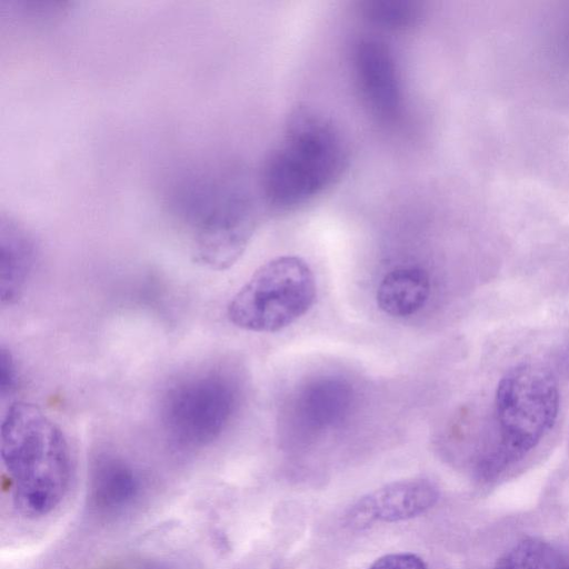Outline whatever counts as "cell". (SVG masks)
Returning a JSON list of instances; mask_svg holds the SVG:
<instances>
[{
  "mask_svg": "<svg viewBox=\"0 0 569 569\" xmlns=\"http://www.w3.org/2000/svg\"><path fill=\"white\" fill-rule=\"evenodd\" d=\"M361 12L380 28L403 30L418 22L421 4L412 0H369L361 3Z\"/></svg>",
  "mask_w": 569,
  "mask_h": 569,
  "instance_id": "5bb4252c",
  "label": "cell"
},
{
  "mask_svg": "<svg viewBox=\"0 0 569 569\" xmlns=\"http://www.w3.org/2000/svg\"><path fill=\"white\" fill-rule=\"evenodd\" d=\"M239 405V390L226 372L208 368L171 381L160 398V423L182 449L207 447L221 437Z\"/></svg>",
  "mask_w": 569,
  "mask_h": 569,
  "instance_id": "5b68a950",
  "label": "cell"
},
{
  "mask_svg": "<svg viewBox=\"0 0 569 569\" xmlns=\"http://www.w3.org/2000/svg\"><path fill=\"white\" fill-rule=\"evenodd\" d=\"M495 569H569V560L549 542L526 538L506 551Z\"/></svg>",
  "mask_w": 569,
  "mask_h": 569,
  "instance_id": "4fadbf2b",
  "label": "cell"
},
{
  "mask_svg": "<svg viewBox=\"0 0 569 569\" xmlns=\"http://www.w3.org/2000/svg\"><path fill=\"white\" fill-rule=\"evenodd\" d=\"M367 569H428V567L416 553L392 552L376 559Z\"/></svg>",
  "mask_w": 569,
  "mask_h": 569,
  "instance_id": "9a60e30c",
  "label": "cell"
},
{
  "mask_svg": "<svg viewBox=\"0 0 569 569\" xmlns=\"http://www.w3.org/2000/svg\"><path fill=\"white\" fill-rule=\"evenodd\" d=\"M179 198L196 259L218 270L232 266L246 250L258 222L250 190L237 176L218 173L191 181Z\"/></svg>",
  "mask_w": 569,
  "mask_h": 569,
  "instance_id": "277c9868",
  "label": "cell"
},
{
  "mask_svg": "<svg viewBox=\"0 0 569 569\" xmlns=\"http://www.w3.org/2000/svg\"><path fill=\"white\" fill-rule=\"evenodd\" d=\"M4 489L23 518L50 515L64 499L72 477L68 441L54 421L33 403L17 401L1 425Z\"/></svg>",
  "mask_w": 569,
  "mask_h": 569,
  "instance_id": "6da1fadb",
  "label": "cell"
},
{
  "mask_svg": "<svg viewBox=\"0 0 569 569\" xmlns=\"http://www.w3.org/2000/svg\"><path fill=\"white\" fill-rule=\"evenodd\" d=\"M346 166V146L338 129L315 110L298 107L263 163L261 193L274 209L291 210L336 183Z\"/></svg>",
  "mask_w": 569,
  "mask_h": 569,
  "instance_id": "7a4b0ae2",
  "label": "cell"
},
{
  "mask_svg": "<svg viewBox=\"0 0 569 569\" xmlns=\"http://www.w3.org/2000/svg\"><path fill=\"white\" fill-rule=\"evenodd\" d=\"M17 383V370L11 355L2 349L0 357V387L1 395H10Z\"/></svg>",
  "mask_w": 569,
  "mask_h": 569,
  "instance_id": "2e32d148",
  "label": "cell"
},
{
  "mask_svg": "<svg viewBox=\"0 0 569 569\" xmlns=\"http://www.w3.org/2000/svg\"><path fill=\"white\" fill-rule=\"evenodd\" d=\"M430 295L428 273L418 267H400L388 272L377 289V305L387 315L405 318L418 312Z\"/></svg>",
  "mask_w": 569,
  "mask_h": 569,
  "instance_id": "7c38bea8",
  "label": "cell"
},
{
  "mask_svg": "<svg viewBox=\"0 0 569 569\" xmlns=\"http://www.w3.org/2000/svg\"><path fill=\"white\" fill-rule=\"evenodd\" d=\"M309 264L296 256L274 258L259 267L232 297L227 313L236 327L276 332L301 318L316 300Z\"/></svg>",
  "mask_w": 569,
  "mask_h": 569,
  "instance_id": "8992f818",
  "label": "cell"
},
{
  "mask_svg": "<svg viewBox=\"0 0 569 569\" xmlns=\"http://www.w3.org/2000/svg\"><path fill=\"white\" fill-rule=\"evenodd\" d=\"M142 480L138 470L120 455L99 452L90 465L87 501L92 513L116 518L139 500Z\"/></svg>",
  "mask_w": 569,
  "mask_h": 569,
  "instance_id": "9c48e42d",
  "label": "cell"
},
{
  "mask_svg": "<svg viewBox=\"0 0 569 569\" xmlns=\"http://www.w3.org/2000/svg\"><path fill=\"white\" fill-rule=\"evenodd\" d=\"M356 81L369 112L382 122L396 119L401 109V88L393 56L376 39L360 40L352 54Z\"/></svg>",
  "mask_w": 569,
  "mask_h": 569,
  "instance_id": "ba28073f",
  "label": "cell"
},
{
  "mask_svg": "<svg viewBox=\"0 0 569 569\" xmlns=\"http://www.w3.org/2000/svg\"><path fill=\"white\" fill-rule=\"evenodd\" d=\"M439 499L437 486L428 479L398 480L361 497L347 512L346 525L355 530L377 522H399L430 510Z\"/></svg>",
  "mask_w": 569,
  "mask_h": 569,
  "instance_id": "52a82bcc",
  "label": "cell"
},
{
  "mask_svg": "<svg viewBox=\"0 0 569 569\" xmlns=\"http://www.w3.org/2000/svg\"><path fill=\"white\" fill-rule=\"evenodd\" d=\"M353 402L351 386L336 377L318 378L302 387L292 399L289 420L298 431L317 433L340 425Z\"/></svg>",
  "mask_w": 569,
  "mask_h": 569,
  "instance_id": "30bf717a",
  "label": "cell"
},
{
  "mask_svg": "<svg viewBox=\"0 0 569 569\" xmlns=\"http://www.w3.org/2000/svg\"><path fill=\"white\" fill-rule=\"evenodd\" d=\"M560 395L543 366L523 362L499 380L493 401L495 441L477 462V475L490 481L536 448L552 429Z\"/></svg>",
  "mask_w": 569,
  "mask_h": 569,
  "instance_id": "3957f363",
  "label": "cell"
},
{
  "mask_svg": "<svg viewBox=\"0 0 569 569\" xmlns=\"http://www.w3.org/2000/svg\"><path fill=\"white\" fill-rule=\"evenodd\" d=\"M1 300L14 302L23 291L36 258L32 237L9 220L1 223Z\"/></svg>",
  "mask_w": 569,
  "mask_h": 569,
  "instance_id": "8fae6325",
  "label": "cell"
}]
</instances>
